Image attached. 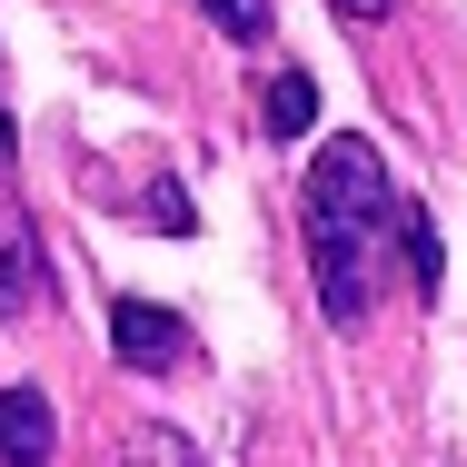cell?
<instances>
[{
  "label": "cell",
  "mask_w": 467,
  "mask_h": 467,
  "mask_svg": "<svg viewBox=\"0 0 467 467\" xmlns=\"http://www.w3.org/2000/svg\"><path fill=\"white\" fill-rule=\"evenodd\" d=\"M398 189H388V160H378V140H328L318 160H308V189H298V219H308V279H318V308L338 318V328H358L378 298V249H388V229H398Z\"/></svg>",
  "instance_id": "obj_1"
},
{
  "label": "cell",
  "mask_w": 467,
  "mask_h": 467,
  "mask_svg": "<svg viewBox=\"0 0 467 467\" xmlns=\"http://www.w3.org/2000/svg\"><path fill=\"white\" fill-rule=\"evenodd\" d=\"M109 358L119 368H189V318L160 298H109Z\"/></svg>",
  "instance_id": "obj_2"
},
{
  "label": "cell",
  "mask_w": 467,
  "mask_h": 467,
  "mask_svg": "<svg viewBox=\"0 0 467 467\" xmlns=\"http://www.w3.org/2000/svg\"><path fill=\"white\" fill-rule=\"evenodd\" d=\"M50 448H60V408H50V388L10 378V388H0V467H50Z\"/></svg>",
  "instance_id": "obj_3"
},
{
  "label": "cell",
  "mask_w": 467,
  "mask_h": 467,
  "mask_svg": "<svg viewBox=\"0 0 467 467\" xmlns=\"http://www.w3.org/2000/svg\"><path fill=\"white\" fill-rule=\"evenodd\" d=\"M50 298V249L20 209H0V318H30Z\"/></svg>",
  "instance_id": "obj_4"
},
{
  "label": "cell",
  "mask_w": 467,
  "mask_h": 467,
  "mask_svg": "<svg viewBox=\"0 0 467 467\" xmlns=\"http://www.w3.org/2000/svg\"><path fill=\"white\" fill-rule=\"evenodd\" d=\"M308 119H318V80H308V70H269V99H259V130H269V140H298Z\"/></svg>",
  "instance_id": "obj_5"
},
{
  "label": "cell",
  "mask_w": 467,
  "mask_h": 467,
  "mask_svg": "<svg viewBox=\"0 0 467 467\" xmlns=\"http://www.w3.org/2000/svg\"><path fill=\"white\" fill-rule=\"evenodd\" d=\"M398 249H408V279H418V298H438V279H448V249H438V219L408 199L398 209Z\"/></svg>",
  "instance_id": "obj_6"
},
{
  "label": "cell",
  "mask_w": 467,
  "mask_h": 467,
  "mask_svg": "<svg viewBox=\"0 0 467 467\" xmlns=\"http://www.w3.org/2000/svg\"><path fill=\"white\" fill-rule=\"evenodd\" d=\"M119 467H209V458L189 448L180 428H130V438H119Z\"/></svg>",
  "instance_id": "obj_7"
},
{
  "label": "cell",
  "mask_w": 467,
  "mask_h": 467,
  "mask_svg": "<svg viewBox=\"0 0 467 467\" xmlns=\"http://www.w3.org/2000/svg\"><path fill=\"white\" fill-rule=\"evenodd\" d=\"M209 20H219V40H239V50H259L269 40V0H199Z\"/></svg>",
  "instance_id": "obj_8"
},
{
  "label": "cell",
  "mask_w": 467,
  "mask_h": 467,
  "mask_svg": "<svg viewBox=\"0 0 467 467\" xmlns=\"http://www.w3.org/2000/svg\"><path fill=\"white\" fill-rule=\"evenodd\" d=\"M150 219H160V239H189V229H199V219H189V189L170 180V170L150 180Z\"/></svg>",
  "instance_id": "obj_9"
},
{
  "label": "cell",
  "mask_w": 467,
  "mask_h": 467,
  "mask_svg": "<svg viewBox=\"0 0 467 467\" xmlns=\"http://www.w3.org/2000/svg\"><path fill=\"white\" fill-rule=\"evenodd\" d=\"M328 10H338V20H388L398 0H328Z\"/></svg>",
  "instance_id": "obj_10"
},
{
  "label": "cell",
  "mask_w": 467,
  "mask_h": 467,
  "mask_svg": "<svg viewBox=\"0 0 467 467\" xmlns=\"http://www.w3.org/2000/svg\"><path fill=\"white\" fill-rule=\"evenodd\" d=\"M20 160V130H10V99H0V170Z\"/></svg>",
  "instance_id": "obj_11"
}]
</instances>
